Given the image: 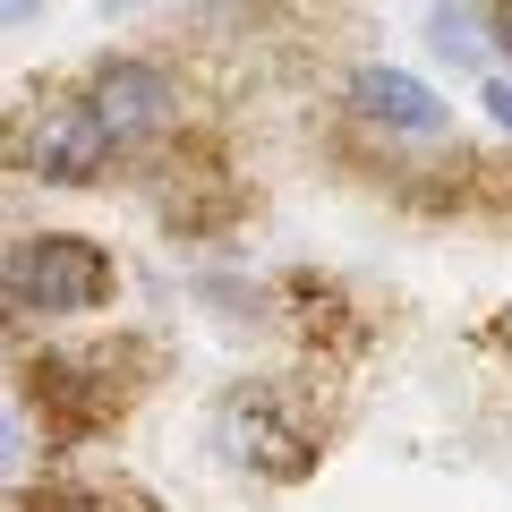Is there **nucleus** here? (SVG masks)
<instances>
[{
  "label": "nucleus",
  "instance_id": "5",
  "mask_svg": "<svg viewBox=\"0 0 512 512\" xmlns=\"http://www.w3.org/2000/svg\"><path fill=\"white\" fill-rule=\"evenodd\" d=\"M231 453L248 461V470H265V478H291L299 461H308V444H299V427L265 419V410H231Z\"/></svg>",
  "mask_w": 512,
  "mask_h": 512
},
{
  "label": "nucleus",
  "instance_id": "10",
  "mask_svg": "<svg viewBox=\"0 0 512 512\" xmlns=\"http://www.w3.org/2000/svg\"><path fill=\"white\" fill-rule=\"evenodd\" d=\"M504 342H512V308H504Z\"/></svg>",
  "mask_w": 512,
  "mask_h": 512
},
{
  "label": "nucleus",
  "instance_id": "2",
  "mask_svg": "<svg viewBox=\"0 0 512 512\" xmlns=\"http://www.w3.org/2000/svg\"><path fill=\"white\" fill-rule=\"evenodd\" d=\"M18 163L52 188H94L111 163H120V137L103 128V111L86 94H52L35 120L18 128Z\"/></svg>",
  "mask_w": 512,
  "mask_h": 512
},
{
  "label": "nucleus",
  "instance_id": "1",
  "mask_svg": "<svg viewBox=\"0 0 512 512\" xmlns=\"http://www.w3.org/2000/svg\"><path fill=\"white\" fill-rule=\"evenodd\" d=\"M0 291L9 316H43V325H77V316H103L120 291V265H111L103 239L86 231H18L0 256Z\"/></svg>",
  "mask_w": 512,
  "mask_h": 512
},
{
  "label": "nucleus",
  "instance_id": "6",
  "mask_svg": "<svg viewBox=\"0 0 512 512\" xmlns=\"http://www.w3.org/2000/svg\"><path fill=\"white\" fill-rule=\"evenodd\" d=\"M495 18H504V9H427V43H436L453 69H478L487 43H495Z\"/></svg>",
  "mask_w": 512,
  "mask_h": 512
},
{
  "label": "nucleus",
  "instance_id": "8",
  "mask_svg": "<svg viewBox=\"0 0 512 512\" xmlns=\"http://www.w3.org/2000/svg\"><path fill=\"white\" fill-rule=\"evenodd\" d=\"M495 52H504V77H512V9L495 18Z\"/></svg>",
  "mask_w": 512,
  "mask_h": 512
},
{
  "label": "nucleus",
  "instance_id": "3",
  "mask_svg": "<svg viewBox=\"0 0 512 512\" xmlns=\"http://www.w3.org/2000/svg\"><path fill=\"white\" fill-rule=\"evenodd\" d=\"M86 103L103 111V128L120 137V154H137V146H154V137H171L180 128V77L163 69V60H146V52H111V60H94V77H86Z\"/></svg>",
  "mask_w": 512,
  "mask_h": 512
},
{
  "label": "nucleus",
  "instance_id": "7",
  "mask_svg": "<svg viewBox=\"0 0 512 512\" xmlns=\"http://www.w3.org/2000/svg\"><path fill=\"white\" fill-rule=\"evenodd\" d=\"M478 103H487V120L512 137V77H504V69H487V77H478Z\"/></svg>",
  "mask_w": 512,
  "mask_h": 512
},
{
  "label": "nucleus",
  "instance_id": "9",
  "mask_svg": "<svg viewBox=\"0 0 512 512\" xmlns=\"http://www.w3.org/2000/svg\"><path fill=\"white\" fill-rule=\"evenodd\" d=\"M60 512H94V504H60Z\"/></svg>",
  "mask_w": 512,
  "mask_h": 512
},
{
  "label": "nucleus",
  "instance_id": "4",
  "mask_svg": "<svg viewBox=\"0 0 512 512\" xmlns=\"http://www.w3.org/2000/svg\"><path fill=\"white\" fill-rule=\"evenodd\" d=\"M350 111H359L367 128H384V137H419V146L453 137V103H444L419 69H393V60H367V69L350 77Z\"/></svg>",
  "mask_w": 512,
  "mask_h": 512
}]
</instances>
